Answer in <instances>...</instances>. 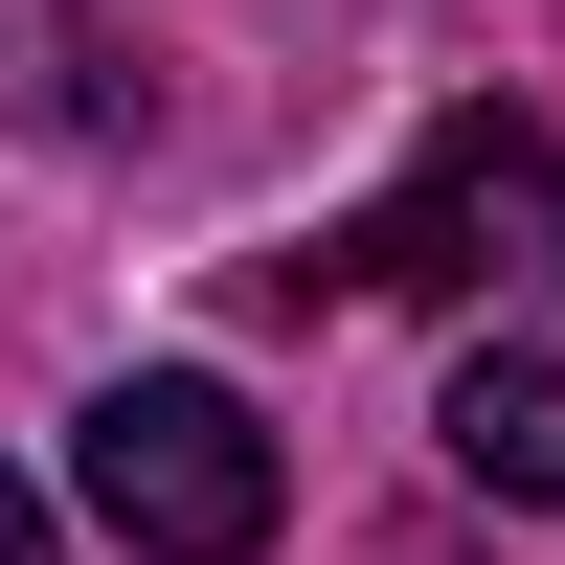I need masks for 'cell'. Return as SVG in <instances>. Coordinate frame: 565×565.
<instances>
[{"mask_svg":"<svg viewBox=\"0 0 565 565\" xmlns=\"http://www.w3.org/2000/svg\"><path fill=\"white\" fill-rule=\"evenodd\" d=\"M0 565H45V498H23V476H0Z\"/></svg>","mask_w":565,"mask_h":565,"instance_id":"cell-5","label":"cell"},{"mask_svg":"<svg viewBox=\"0 0 565 565\" xmlns=\"http://www.w3.org/2000/svg\"><path fill=\"white\" fill-rule=\"evenodd\" d=\"M430 430H452V476H476V498H543V521H565V340H476Z\"/></svg>","mask_w":565,"mask_h":565,"instance_id":"cell-3","label":"cell"},{"mask_svg":"<svg viewBox=\"0 0 565 565\" xmlns=\"http://www.w3.org/2000/svg\"><path fill=\"white\" fill-rule=\"evenodd\" d=\"M68 498H90L136 565H249L295 476H271V430L204 385V362H136V385H90V407H68Z\"/></svg>","mask_w":565,"mask_h":565,"instance_id":"cell-1","label":"cell"},{"mask_svg":"<svg viewBox=\"0 0 565 565\" xmlns=\"http://www.w3.org/2000/svg\"><path fill=\"white\" fill-rule=\"evenodd\" d=\"M317 271H362V295H565V136L543 114H452Z\"/></svg>","mask_w":565,"mask_h":565,"instance_id":"cell-2","label":"cell"},{"mask_svg":"<svg viewBox=\"0 0 565 565\" xmlns=\"http://www.w3.org/2000/svg\"><path fill=\"white\" fill-rule=\"evenodd\" d=\"M0 45H23V68H0V90H23L45 136H114V68H90V45L45 23V0H0Z\"/></svg>","mask_w":565,"mask_h":565,"instance_id":"cell-4","label":"cell"}]
</instances>
